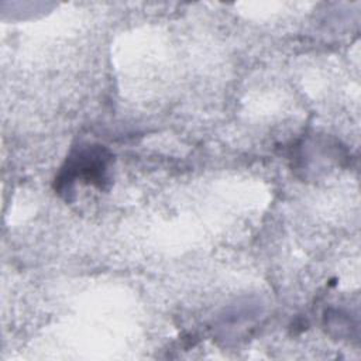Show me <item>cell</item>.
<instances>
[{"mask_svg": "<svg viewBox=\"0 0 361 361\" xmlns=\"http://www.w3.org/2000/svg\"><path fill=\"white\" fill-rule=\"evenodd\" d=\"M111 155L107 149L96 147H80L73 151L56 178L58 190L69 188L78 178L87 183L103 188Z\"/></svg>", "mask_w": 361, "mask_h": 361, "instance_id": "obj_1", "label": "cell"}]
</instances>
